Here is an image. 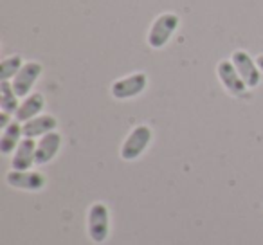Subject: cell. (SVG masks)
Here are the masks:
<instances>
[{
	"mask_svg": "<svg viewBox=\"0 0 263 245\" xmlns=\"http://www.w3.org/2000/svg\"><path fill=\"white\" fill-rule=\"evenodd\" d=\"M87 231L94 243L106 241V238L110 234V215L106 204L96 202V204L90 205L87 215Z\"/></svg>",
	"mask_w": 263,
	"mask_h": 245,
	"instance_id": "2",
	"label": "cell"
},
{
	"mask_svg": "<svg viewBox=\"0 0 263 245\" xmlns=\"http://www.w3.org/2000/svg\"><path fill=\"white\" fill-rule=\"evenodd\" d=\"M44 106H45L44 96H42L40 92H33V94H29L27 98H24V101L20 103L18 110H16V114H15V119L20 121L24 125V123L33 119V117L40 116Z\"/></svg>",
	"mask_w": 263,
	"mask_h": 245,
	"instance_id": "12",
	"label": "cell"
},
{
	"mask_svg": "<svg viewBox=\"0 0 263 245\" xmlns=\"http://www.w3.org/2000/svg\"><path fill=\"white\" fill-rule=\"evenodd\" d=\"M20 103L11 81H0V108L6 114H16Z\"/></svg>",
	"mask_w": 263,
	"mask_h": 245,
	"instance_id": "14",
	"label": "cell"
},
{
	"mask_svg": "<svg viewBox=\"0 0 263 245\" xmlns=\"http://www.w3.org/2000/svg\"><path fill=\"white\" fill-rule=\"evenodd\" d=\"M9 116H11V114H6V112L0 114V128H2V130H4L6 126L11 125V117H9Z\"/></svg>",
	"mask_w": 263,
	"mask_h": 245,
	"instance_id": "16",
	"label": "cell"
},
{
	"mask_svg": "<svg viewBox=\"0 0 263 245\" xmlns=\"http://www.w3.org/2000/svg\"><path fill=\"white\" fill-rule=\"evenodd\" d=\"M24 67V62H22V56L20 54H13V56H8V58L2 60L0 63V80L2 81H9L20 72V69Z\"/></svg>",
	"mask_w": 263,
	"mask_h": 245,
	"instance_id": "15",
	"label": "cell"
},
{
	"mask_svg": "<svg viewBox=\"0 0 263 245\" xmlns=\"http://www.w3.org/2000/svg\"><path fill=\"white\" fill-rule=\"evenodd\" d=\"M152 128L146 125H139L128 134V137L124 139L123 146H121V159L123 161H136L144 154L148 146L152 143Z\"/></svg>",
	"mask_w": 263,
	"mask_h": 245,
	"instance_id": "3",
	"label": "cell"
},
{
	"mask_svg": "<svg viewBox=\"0 0 263 245\" xmlns=\"http://www.w3.org/2000/svg\"><path fill=\"white\" fill-rule=\"evenodd\" d=\"M256 63H258L259 70H261V74H263V54H259L258 58H256Z\"/></svg>",
	"mask_w": 263,
	"mask_h": 245,
	"instance_id": "17",
	"label": "cell"
},
{
	"mask_svg": "<svg viewBox=\"0 0 263 245\" xmlns=\"http://www.w3.org/2000/svg\"><path fill=\"white\" fill-rule=\"evenodd\" d=\"M148 87V76L144 72H134L126 78L114 81L110 92L116 99H132L139 96L141 92H144V88Z\"/></svg>",
	"mask_w": 263,
	"mask_h": 245,
	"instance_id": "4",
	"label": "cell"
},
{
	"mask_svg": "<svg viewBox=\"0 0 263 245\" xmlns=\"http://www.w3.org/2000/svg\"><path fill=\"white\" fill-rule=\"evenodd\" d=\"M60 148H62V136L58 132H51L40 137V141L36 143V166L51 162L60 152Z\"/></svg>",
	"mask_w": 263,
	"mask_h": 245,
	"instance_id": "11",
	"label": "cell"
},
{
	"mask_svg": "<svg viewBox=\"0 0 263 245\" xmlns=\"http://www.w3.org/2000/svg\"><path fill=\"white\" fill-rule=\"evenodd\" d=\"M24 139L22 132V123L20 121H11V125L6 126L2 130V136H0V152L4 155L15 154V150L18 148L20 141Z\"/></svg>",
	"mask_w": 263,
	"mask_h": 245,
	"instance_id": "13",
	"label": "cell"
},
{
	"mask_svg": "<svg viewBox=\"0 0 263 245\" xmlns=\"http://www.w3.org/2000/svg\"><path fill=\"white\" fill-rule=\"evenodd\" d=\"M6 180H8V184L11 187L24 190V191H40L45 186V182H47L40 172H31V169H27V172L11 169L6 175Z\"/></svg>",
	"mask_w": 263,
	"mask_h": 245,
	"instance_id": "8",
	"label": "cell"
},
{
	"mask_svg": "<svg viewBox=\"0 0 263 245\" xmlns=\"http://www.w3.org/2000/svg\"><path fill=\"white\" fill-rule=\"evenodd\" d=\"M34 164H36V143H34V139L24 137L11 159V169L27 172V169H31Z\"/></svg>",
	"mask_w": 263,
	"mask_h": 245,
	"instance_id": "9",
	"label": "cell"
},
{
	"mask_svg": "<svg viewBox=\"0 0 263 245\" xmlns=\"http://www.w3.org/2000/svg\"><path fill=\"white\" fill-rule=\"evenodd\" d=\"M231 62L236 67L238 74L245 81L249 88H256L261 81V70H259L256 60L247 51H234L231 54Z\"/></svg>",
	"mask_w": 263,
	"mask_h": 245,
	"instance_id": "5",
	"label": "cell"
},
{
	"mask_svg": "<svg viewBox=\"0 0 263 245\" xmlns=\"http://www.w3.org/2000/svg\"><path fill=\"white\" fill-rule=\"evenodd\" d=\"M177 29H179V16L175 13H162L154 20L148 31V45L152 49H162Z\"/></svg>",
	"mask_w": 263,
	"mask_h": 245,
	"instance_id": "1",
	"label": "cell"
},
{
	"mask_svg": "<svg viewBox=\"0 0 263 245\" xmlns=\"http://www.w3.org/2000/svg\"><path fill=\"white\" fill-rule=\"evenodd\" d=\"M216 74H218L220 81L226 87V90L233 96H243L247 92V85L241 80V76L238 74L236 67L233 65L231 60H222V62L216 65Z\"/></svg>",
	"mask_w": 263,
	"mask_h": 245,
	"instance_id": "7",
	"label": "cell"
},
{
	"mask_svg": "<svg viewBox=\"0 0 263 245\" xmlns=\"http://www.w3.org/2000/svg\"><path fill=\"white\" fill-rule=\"evenodd\" d=\"M44 72V67L38 62H27L24 63V67L20 69V72L13 78V88H15L18 98H27L31 94V88L34 87V83L38 81L40 74Z\"/></svg>",
	"mask_w": 263,
	"mask_h": 245,
	"instance_id": "6",
	"label": "cell"
},
{
	"mask_svg": "<svg viewBox=\"0 0 263 245\" xmlns=\"http://www.w3.org/2000/svg\"><path fill=\"white\" fill-rule=\"evenodd\" d=\"M56 126H58V121H56L54 116L51 114H44V116H36L31 121L24 123L22 125V132L24 137H29V139H36V137H44L47 134L54 132Z\"/></svg>",
	"mask_w": 263,
	"mask_h": 245,
	"instance_id": "10",
	"label": "cell"
}]
</instances>
